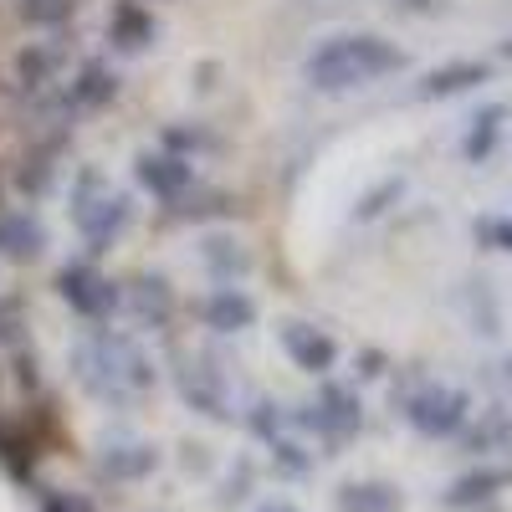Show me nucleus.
<instances>
[{
    "mask_svg": "<svg viewBox=\"0 0 512 512\" xmlns=\"http://www.w3.org/2000/svg\"><path fill=\"white\" fill-rule=\"evenodd\" d=\"M410 57L395 47L390 36H374V31H349V36H333L308 57V82L318 93H354L369 88L379 77H395L405 72Z\"/></svg>",
    "mask_w": 512,
    "mask_h": 512,
    "instance_id": "nucleus-1",
    "label": "nucleus"
},
{
    "mask_svg": "<svg viewBox=\"0 0 512 512\" xmlns=\"http://www.w3.org/2000/svg\"><path fill=\"white\" fill-rule=\"evenodd\" d=\"M72 369L82 379V390L103 405H128L134 395H144L154 384V364L149 354L123 333H93L88 344H77Z\"/></svg>",
    "mask_w": 512,
    "mask_h": 512,
    "instance_id": "nucleus-2",
    "label": "nucleus"
},
{
    "mask_svg": "<svg viewBox=\"0 0 512 512\" xmlns=\"http://www.w3.org/2000/svg\"><path fill=\"white\" fill-rule=\"evenodd\" d=\"M128 200L98 175V169H88V175L77 180V195H72V221H77V231L88 236L98 251H108L113 246V236L128 226Z\"/></svg>",
    "mask_w": 512,
    "mask_h": 512,
    "instance_id": "nucleus-3",
    "label": "nucleus"
},
{
    "mask_svg": "<svg viewBox=\"0 0 512 512\" xmlns=\"http://www.w3.org/2000/svg\"><path fill=\"white\" fill-rule=\"evenodd\" d=\"M405 420L415 425L420 436L446 441V436L466 431V420H472V400H466V390H451V384H420V390L405 400Z\"/></svg>",
    "mask_w": 512,
    "mask_h": 512,
    "instance_id": "nucleus-4",
    "label": "nucleus"
},
{
    "mask_svg": "<svg viewBox=\"0 0 512 512\" xmlns=\"http://www.w3.org/2000/svg\"><path fill=\"white\" fill-rule=\"evenodd\" d=\"M303 425H313L318 436H328L333 446L349 441L359 425H364V410H359V395L344 390V384H328V390L318 395V405L303 410Z\"/></svg>",
    "mask_w": 512,
    "mask_h": 512,
    "instance_id": "nucleus-5",
    "label": "nucleus"
},
{
    "mask_svg": "<svg viewBox=\"0 0 512 512\" xmlns=\"http://www.w3.org/2000/svg\"><path fill=\"white\" fill-rule=\"evenodd\" d=\"M62 297H67L82 318H93V323H103V318L118 308V287H113L98 267H88V262H72V267L62 272Z\"/></svg>",
    "mask_w": 512,
    "mask_h": 512,
    "instance_id": "nucleus-6",
    "label": "nucleus"
},
{
    "mask_svg": "<svg viewBox=\"0 0 512 512\" xmlns=\"http://www.w3.org/2000/svg\"><path fill=\"white\" fill-rule=\"evenodd\" d=\"M118 303H123L128 313H134L144 328H164V323H169V313H175V292H169V282H164V277L144 272V277H134V282H123Z\"/></svg>",
    "mask_w": 512,
    "mask_h": 512,
    "instance_id": "nucleus-7",
    "label": "nucleus"
},
{
    "mask_svg": "<svg viewBox=\"0 0 512 512\" xmlns=\"http://www.w3.org/2000/svg\"><path fill=\"white\" fill-rule=\"evenodd\" d=\"M175 379H180V395H185L200 415H216V420L231 415V390H226V379H221L216 364H190V369H180Z\"/></svg>",
    "mask_w": 512,
    "mask_h": 512,
    "instance_id": "nucleus-8",
    "label": "nucleus"
},
{
    "mask_svg": "<svg viewBox=\"0 0 512 512\" xmlns=\"http://www.w3.org/2000/svg\"><path fill=\"white\" fill-rule=\"evenodd\" d=\"M502 487H507L502 466H472V472H461V477L441 492V507H451V512H477V507L497 502Z\"/></svg>",
    "mask_w": 512,
    "mask_h": 512,
    "instance_id": "nucleus-9",
    "label": "nucleus"
},
{
    "mask_svg": "<svg viewBox=\"0 0 512 512\" xmlns=\"http://www.w3.org/2000/svg\"><path fill=\"white\" fill-rule=\"evenodd\" d=\"M282 349L292 354L297 369H308V374H328L333 359H338V344L323 328H313V323H287L282 328Z\"/></svg>",
    "mask_w": 512,
    "mask_h": 512,
    "instance_id": "nucleus-10",
    "label": "nucleus"
},
{
    "mask_svg": "<svg viewBox=\"0 0 512 512\" xmlns=\"http://www.w3.org/2000/svg\"><path fill=\"white\" fill-rule=\"evenodd\" d=\"M338 512H405V497L395 482H344L333 492Z\"/></svg>",
    "mask_w": 512,
    "mask_h": 512,
    "instance_id": "nucleus-11",
    "label": "nucleus"
},
{
    "mask_svg": "<svg viewBox=\"0 0 512 512\" xmlns=\"http://www.w3.org/2000/svg\"><path fill=\"white\" fill-rule=\"evenodd\" d=\"M492 77V67L487 62H446V67H436L431 77L420 82V98H456V93H472V88H482V82Z\"/></svg>",
    "mask_w": 512,
    "mask_h": 512,
    "instance_id": "nucleus-12",
    "label": "nucleus"
},
{
    "mask_svg": "<svg viewBox=\"0 0 512 512\" xmlns=\"http://www.w3.org/2000/svg\"><path fill=\"white\" fill-rule=\"evenodd\" d=\"M200 318L216 328V333H241V328H251V318H256V308H251V297L246 292H236V287H216L200 303Z\"/></svg>",
    "mask_w": 512,
    "mask_h": 512,
    "instance_id": "nucleus-13",
    "label": "nucleus"
},
{
    "mask_svg": "<svg viewBox=\"0 0 512 512\" xmlns=\"http://www.w3.org/2000/svg\"><path fill=\"white\" fill-rule=\"evenodd\" d=\"M139 180L154 190V195H164V200H175L185 185H190V164H185V154H149V159H139Z\"/></svg>",
    "mask_w": 512,
    "mask_h": 512,
    "instance_id": "nucleus-14",
    "label": "nucleus"
},
{
    "mask_svg": "<svg viewBox=\"0 0 512 512\" xmlns=\"http://www.w3.org/2000/svg\"><path fill=\"white\" fill-rule=\"evenodd\" d=\"M108 36H113V47H123V52H144L154 41V16L139 6V0H123V6L113 11Z\"/></svg>",
    "mask_w": 512,
    "mask_h": 512,
    "instance_id": "nucleus-15",
    "label": "nucleus"
},
{
    "mask_svg": "<svg viewBox=\"0 0 512 512\" xmlns=\"http://www.w3.org/2000/svg\"><path fill=\"white\" fill-rule=\"evenodd\" d=\"M98 461H103V472H108L113 482H134V477H149V472H154L159 456H154L144 441H123V446H108Z\"/></svg>",
    "mask_w": 512,
    "mask_h": 512,
    "instance_id": "nucleus-16",
    "label": "nucleus"
},
{
    "mask_svg": "<svg viewBox=\"0 0 512 512\" xmlns=\"http://www.w3.org/2000/svg\"><path fill=\"white\" fill-rule=\"evenodd\" d=\"M512 441V410H487L472 431H466V446L472 451H497Z\"/></svg>",
    "mask_w": 512,
    "mask_h": 512,
    "instance_id": "nucleus-17",
    "label": "nucleus"
},
{
    "mask_svg": "<svg viewBox=\"0 0 512 512\" xmlns=\"http://www.w3.org/2000/svg\"><path fill=\"white\" fill-rule=\"evenodd\" d=\"M200 256H205V267L216 272V277H241V272H246V251H241V241H231V236H210Z\"/></svg>",
    "mask_w": 512,
    "mask_h": 512,
    "instance_id": "nucleus-18",
    "label": "nucleus"
},
{
    "mask_svg": "<svg viewBox=\"0 0 512 512\" xmlns=\"http://www.w3.org/2000/svg\"><path fill=\"white\" fill-rule=\"evenodd\" d=\"M113 93H118V77H113L103 62H88V67H82V77H77V98H82V103H88V108H103Z\"/></svg>",
    "mask_w": 512,
    "mask_h": 512,
    "instance_id": "nucleus-19",
    "label": "nucleus"
},
{
    "mask_svg": "<svg viewBox=\"0 0 512 512\" xmlns=\"http://www.w3.org/2000/svg\"><path fill=\"white\" fill-rule=\"evenodd\" d=\"M0 241H6L16 256H36L41 231H36V221H31V216H11V221H6V231H0Z\"/></svg>",
    "mask_w": 512,
    "mask_h": 512,
    "instance_id": "nucleus-20",
    "label": "nucleus"
},
{
    "mask_svg": "<svg viewBox=\"0 0 512 512\" xmlns=\"http://www.w3.org/2000/svg\"><path fill=\"white\" fill-rule=\"evenodd\" d=\"M52 72H57V52H47V47H31L21 57V82H47Z\"/></svg>",
    "mask_w": 512,
    "mask_h": 512,
    "instance_id": "nucleus-21",
    "label": "nucleus"
},
{
    "mask_svg": "<svg viewBox=\"0 0 512 512\" xmlns=\"http://www.w3.org/2000/svg\"><path fill=\"white\" fill-rule=\"evenodd\" d=\"M277 446V466L287 477H308L313 472V456H303V446H292V441H272Z\"/></svg>",
    "mask_w": 512,
    "mask_h": 512,
    "instance_id": "nucleus-22",
    "label": "nucleus"
},
{
    "mask_svg": "<svg viewBox=\"0 0 512 512\" xmlns=\"http://www.w3.org/2000/svg\"><path fill=\"white\" fill-rule=\"evenodd\" d=\"M497 118H502V113H482V118H477V139H466V154H472V159L487 154V144H492V134H497Z\"/></svg>",
    "mask_w": 512,
    "mask_h": 512,
    "instance_id": "nucleus-23",
    "label": "nucleus"
},
{
    "mask_svg": "<svg viewBox=\"0 0 512 512\" xmlns=\"http://www.w3.org/2000/svg\"><path fill=\"white\" fill-rule=\"evenodd\" d=\"M67 11H72V0H31V6H26V16H31V21H47V26H52V21H62Z\"/></svg>",
    "mask_w": 512,
    "mask_h": 512,
    "instance_id": "nucleus-24",
    "label": "nucleus"
},
{
    "mask_svg": "<svg viewBox=\"0 0 512 512\" xmlns=\"http://www.w3.org/2000/svg\"><path fill=\"white\" fill-rule=\"evenodd\" d=\"M400 11H415V16H436V11H446V0H395Z\"/></svg>",
    "mask_w": 512,
    "mask_h": 512,
    "instance_id": "nucleus-25",
    "label": "nucleus"
},
{
    "mask_svg": "<svg viewBox=\"0 0 512 512\" xmlns=\"http://www.w3.org/2000/svg\"><path fill=\"white\" fill-rule=\"evenodd\" d=\"M262 512H297V507H287V502H277V507H262Z\"/></svg>",
    "mask_w": 512,
    "mask_h": 512,
    "instance_id": "nucleus-26",
    "label": "nucleus"
},
{
    "mask_svg": "<svg viewBox=\"0 0 512 512\" xmlns=\"http://www.w3.org/2000/svg\"><path fill=\"white\" fill-rule=\"evenodd\" d=\"M502 57H507V62H512V36H507V41H502Z\"/></svg>",
    "mask_w": 512,
    "mask_h": 512,
    "instance_id": "nucleus-27",
    "label": "nucleus"
}]
</instances>
